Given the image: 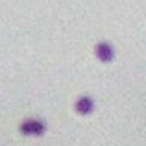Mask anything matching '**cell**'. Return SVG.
<instances>
[{
    "mask_svg": "<svg viewBox=\"0 0 146 146\" xmlns=\"http://www.w3.org/2000/svg\"><path fill=\"white\" fill-rule=\"evenodd\" d=\"M44 129H46V124H44L43 120H39V118H26V120H22L21 126H19V131H21L22 135H30V137L43 135Z\"/></svg>",
    "mask_w": 146,
    "mask_h": 146,
    "instance_id": "cell-1",
    "label": "cell"
},
{
    "mask_svg": "<svg viewBox=\"0 0 146 146\" xmlns=\"http://www.w3.org/2000/svg\"><path fill=\"white\" fill-rule=\"evenodd\" d=\"M74 109L78 115H91L94 111V100L91 96H87V94H83V96H80L76 100Z\"/></svg>",
    "mask_w": 146,
    "mask_h": 146,
    "instance_id": "cell-3",
    "label": "cell"
},
{
    "mask_svg": "<svg viewBox=\"0 0 146 146\" xmlns=\"http://www.w3.org/2000/svg\"><path fill=\"white\" fill-rule=\"evenodd\" d=\"M94 56L98 57L102 63H111L115 57V48L109 43H98L94 46Z\"/></svg>",
    "mask_w": 146,
    "mask_h": 146,
    "instance_id": "cell-2",
    "label": "cell"
}]
</instances>
